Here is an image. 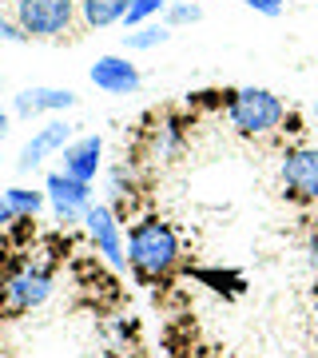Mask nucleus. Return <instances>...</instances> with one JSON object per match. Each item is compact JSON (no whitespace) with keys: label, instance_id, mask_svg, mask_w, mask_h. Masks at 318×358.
<instances>
[{"label":"nucleus","instance_id":"f257e3e1","mask_svg":"<svg viewBox=\"0 0 318 358\" xmlns=\"http://www.w3.org/2000/svg\"><path fill=\"white\" fill-rule=\"evenodd\" d=\"M183 263V247H179V231L159 215H140L127 227V267L143 287H159L179 271Z\"/></svg>","mask_w":318,"mask_h":358},{"label":"nucleus","instance_id":"f03ea898","mask_svg":"<svg viewBox=\"0 0 318 358\" xmlns=\"http://www.w3.org/2000/svg\"><path fill=\"white\" fill-rule=\"evenodd\" d=\"M287 115H291L287 100L275 96L270 88H235V92H227V124L239 131V136H247V140H267V136L282 131Z\"/></svg>","mask_w":318,"mask_h":358},{"label":"nucleus","instance_id":"7ed1b4c3","mask_svg":"<svg viewBox=\"0 0 318 358\" xmlns=\"http://www.w3.org/2000/svg\"><path fill=\"white\" fill-rule=\"evenodd\" d=\"M52 287H56L52 267H44V263H20L16 271H8L0 279V315L16 319V315H28V310L44 307L52 299Z\"/></svg>","mask_w":318,"mask_h":358},{"label":"nucleus","instance_id":"20e7f679","mask_svg":"<svg viewBox=\"0 0 318 358\" xmlns=\"http://www.w3.org/2000/svg\"><path fill=\"white\" fill-rule=\"evenodd\" d=\"M282 195L303 207H318V148L315 143H294L279 159Z\"/></svg>","mask_w":318,"mask_h":358},{"label":"nucleus","instance_id":"39448f33","mask_svg":"<svg viewBox=\"0 0 318 358\" xmlns=\"http://www.w3.org/2000/svg\"><path fill=\"white\" fill-rule=\"evenodd\" d=\"M80 0H16V20L28 40H56L76 20Z\"/></svg>","mask_w":318,"mask_h":358},{"label":"nucleus","instance_id":"423d86ee","mask_svg":"<svg viewBox=\"0 0 318 358\" xmlns=\"http://www.w3.org/2000/svg\"><path fill=\"white\" fill-rule=\"evenodd\" d=\"M88 231V243L96 247V255L108 267H127V235H124V219L115 215L112 203H92L88 215L80 219Z\"/></svg>","mask_w":318,"mask_h":358},{"label":"nucleus","instance_id":"0eeeda50","mask_svg":"<svg viewBox=\"0 0 318 358\" xmlns=\"http://www.w3.org/2000/svg\"><path fill=\"white\" fill-rule=\"evenodd\" d=\"M44 195H48L52 215L60 223H80L88 215V207L96 203V183H84V179L68 176V171H48L44 176Z\"/></svg>","mask_w":318,"mask_h":358},{"label":"nucleus","instance_id":"6e6552de","mask_svg":"<svg viewBox=\"0 0 318 358\" xmlns=\"http://www.w3.org/2000/svg\"><path fill=\"white\" fill-rule=\"evenodd\" d=\"M72 140H76V124H68V120H60V115H52L48 124L32 131L28 143L20 148V155H16V171H36L44 159L60 155Z\"/></svg>","mask_w":318,"mask_h":358},{"label":"nucleus","instance_id":"1a4fd4ad","mask_svg":"<svg viewBox=\"0 0 318 358\" xmlns=\"http://www.w3.org/2000/svg\"><path fill=\"white\" fill-rule=\"evenodd\" d=\"M88 80L100 92H108V96H131V92H140V84H143L140 68L131 64L127 56H115V52L100 56V60L88 68Z\"/></svg>","mask_w":318,"mask_h":358},{"label":"nucleus","instance_id":"9d476101","mask_svg":"<svg viewBox=\"0 0 318 358\" xmlns=\"http://www.w3.org/2000/svg\"><path fill=\"white\" fill-rule=\"evenodd\" d=\"M100 167H103V136H96V131L76 136V140L60 152V171L84 179V183H96Z\"/></svg>","mask_w":318,"mask_h":358},{"label":"nucleus","instance_id":"9b49d317","mask_svg":"<svg viewBox=\"0 0 318 358\" xmlns=\"http://www.w3.org/2000/svg\"><path fill=\"white\" fill-rule=\"evenodd\" d=\"M72 103H76V92L72 88H44V84H36V88H20L13 96V115H20V120L60 115V112H68Z\"/></svg>","mask_w":318,"mask_h":358},{"label":"nucleus","instance_id":"f8f14e48","mask_svg":"<svg viewBox=\"0 0 318 358\" xmlns=\"http://www.w3.org/2000/svg\"><path fill=\"white\" fill-rule=\"evenodd\" d=\"M48 207V195L32 192V187H4L0 192V231L13 223H28Z\"/></svg>","mask_w":318,"mask_h":358},{"label":"nucleus","instance_id":"ddd939ff","mask_svg":"<svg viewBox=\"0 0 318 358\" xmlns=\"http://www.w3.org/2000/svg\"><path fill=\"white\" fill-rule=\"evenodd\" d=\"M131 0H80V20L100 32V28H112V24H124Z\"/></svg>","mask_w":318,"mask_h":358},{"label":"nucleus","instance_id":"4468645a","mask_svg":"<svg viewBox=\"0 0 318 358\" xmlns=\"http://www.w3.org/2000/svg\"><path fill=\"white\" fill-rule=\"evenodd\" d=\"M167 40H171V28H167L164 20H152V24L127 28L124 32V48L127 52H152V48H159V44H167Z\"/></svg>","mask_w":318,"mask_h":358},{"label":"nucleus","instance_id":"2eb2a0df","mask_svg":"<svg viewBox=\"0 0 318 358\" xmlns=\"http://www.w3.org/2000/svg\"><path fill=\"white\" fill-rule=\"evenodd\" d=\"M179 140H183V124H175V120H159L152 131V155L155 159H175L179 152Z\"/></svg>","mask_w":318,"mask_h":358},{"label":"nucleus","instance_id":"dca6fc26","mask_svg":"<svg viewBox=\"0 0 318 358\" xmlns=\"http://www.w3.org/2000/svg\"><path fill=\"white\" fill-rule=\"evenodd\" d=\"M167 4L171 0H131V8L124 16V28H140V24H152V20H164Z\"/></svg>","mask_w":318,"mask_h":358},{"label":"nucleus","instance_id":"f3484780","mask_svg":"<svg viewBox=\"0 0 318 358\" xmlns=\"http://www.w3.org/2000/svg\"><path fill=\"white\" fill-rule=\"evenodd\" d=\"M203 20V8H199V0H171L164 13V24L175 32V28H187V24H199Z\"/></svg>","mask_w":318,"mask_h":358},{"label":"nucleus","instance_id":"a211bd4d","mask_svg":"<svg viewBox=\"0 0 318 358\" xmlns=\"http://www.w3.org/2000/svg\"><path fill=\"white\" fill-rule=\"evenodd\" d=\"M0 40H4V44H24L28 32L20 28V20H16V16H4V13H0Z\"/></svg>","mask_w":318,"mask_h":358},{"label":"nucleus","instance_id":"6ab92c4d","mask_svg":"<svg viewBox=\"0 0 318 358\" xmlns=\"http://www.w3.org/2000/svg\"><path fill=\"white\" fill-rule=\"evenodd\" d=\"M243 8H251V13H259V16H282L287 13V0H239Z\"/></svg>","mask_w":318,"mask_h":358},{"label":"nucleus","instance_id":"aec40b11","mask_svg":"<svg viewBox=\"0 0 318 358\" xmlns=\"http://www.w3.org/2000/svg\"><path fill=\"white\" fill-rule=\"evenodd\" d=\"M303 251H306V267L318 275V219L310 223V231H306V243H303Z\"/></svg>","mask_w":318,"mask_h":358},{"label":"nucleus","instance_id":"412c9836","mask_svg":"<svg viewBox=\"0 0 318 358\" xmlns=\"http://www.w3.org/2000/svg\"><path fill=\"white\" fill-rule=\"evenodd\" d=\"M8 136V112H0V140Z\"/></svg>","mask_w":318,"mask_h":358},{"label":"nucleus","instance_id":"4be33fe9","mask_svg":"<svg viewBox=\"0 0 318 358\" xmlns=\"http://www.w3.org/2000/svg\"><path fill=\"white\" fill-rule=\"evenodd\" d=\"M310 112H315V120H318V100H315V103H310Z\"/></svg>","mask_w":318,"mask_h":358},{"label":"nucleus","instance_id":"5701e85b","mask_svg":"<svg viewBox=\"0 0 318 358\" xmlns=\"http://www.w3.org/2000/svg\"><path fill=\"white\" fill-rule=\"evenodd\" d=\"M315 315H318V287H315Z\"/></svg>","mask_w":318,"mask_h":358}]
</instances>
